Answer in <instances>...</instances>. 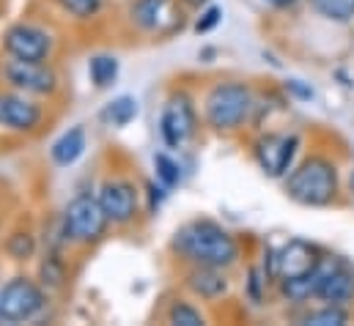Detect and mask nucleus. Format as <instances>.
I'll return each instance as SVG.
<instances>
[{"mask_svg":"<svg viewBox=\"0 0 354 326\" xmlns=\"http://www.w3.org/2000/svg\"><path fill=\"white\" fill-rule=\"evenodd\" d=\"M174 247L178 255H184L195 266L225 269L239 258V247L234 242V236L209 220H195V222H187L184 228H178Z\"/></svg>","mask_w":354,"mask_h":326,"instance_id":"f257e3e1","label":"nucleus"},{"mask_svg":"<svg viewBox=\"0 0 354 326\" xmlns=\"http://www.w3.org/2000/svg\"><path fill=\"white\" fill-rule=\"evenodd\" d=\"M335 189H338L335 167L319 157L302 162L286 181L288 198L302 206H327L335 198Z\"/></svg>","mask_w":354,"mask_h":326,"instance_id":"f03ea898","label":"nucleus"},{"mask_svg":"<svg viewBox=\"0 0 354 326\" xmlns=\"http://www.w3.org/2000/svg\"><path fill=\"white\" fill-rule=\"evenodd\" d=\"M253 107V93L242 82H223L206 96V121L214 129H236Z\"/></svg>","mask_w":354,"mask_h":326,"instance_id":"7ed1b4c3","label":"nucleus"},{"mask_svg":"<svg viewBox=\"0 0 354 326\" xmlns=\"http://www.w3.org/2000/svg\"><path fill=\"white\" fill-rule=\"evenodd\" d=\"M107 214L99 203V198L93 195H77L64 214V225H66V236L80 242V245H91L99 242L107 231Z\"/></svg>","mask_w":354,"mask_h":326,"instance_id":"20e7f679","label":"nucleus"},{"mask_svg":"<svg viewBox=\"0 0 354 326\" xmlns=\"http://www.w3.org/2000/svg\"><path fill=\"white\" fill-rule=\"evenodd\" d=\"M44 307V291L28 280L14 277L0 291V318L3 321H30Z\"/></svg>","mask_w":354,"mask_h":326,"instance_id":"39448f33","label":"nucleus"},{"mask_svg":"<svg viewBox=\"0 0 354 326\" xmlns=\"http://www.w3.org/2000/svg\"><path fill=\"white\" fill-rule=\"evenodd\" d=\"M3 80L11 88L22 90V93H36V96H50L58 88L55 72L44 64V61H22V58H11L3 64Z\"/></svg>","mask_w":354,"mask_h":326,"instance_id":"423d86ee","label":"nucleus"},{"mask_svg":"<svg viewBox=\"0 0 354 326\" xmlns=\"http://www.w3.org/2000/svg\"><path fill=\"white\" fill-rule=\"evenodd\" d=\"M129 14L140 30H149L157 36H168L181 28V11L176 0H135Z\"/></svg>","mask_w":354,"mask_h":326,"instance_id":"0eeeda50","label":"nucleus"},{"mask_svg":"<svg viewBox=\"0 0 354 326\" xmlns=\"http://www.w3.org/2000/svg\"><path fill=\"white\" fill-rule=\"evenodd\" d=\"M160 132H162V140L171 148L184 146L192 137V132H195V110H192V104H189V99L184 93L174 96L165 104L162 118H160Z\"/></svg>","mask_w":354,"mask_h":326,"instance_id":"6e6552de","label":"nucleus"},{"mask_svg":"<svg viewBox=\"0 0 354 326\" xmlns=\"http://www.w3.org/2000/svg\"><path fill=\"white\" fill-rule=\"evenodd\" d=\"M3 47L11 58H22V61H44L50 55V36L41 30V28H33V25H11L6 30V39H3Z\"/></svg>","mask_w":354,"mask_h":326,"instance_id":"1a4fd4ad","label":"nucleus"},{"mask_svg":"<svg viewBox=\"0 0 354 326\" xmlns=\"http://www.w3.org/2000/svg\"><path fill=\"white\" fill-rule=\"evenodd\" d=\"M297 146H299V140L294 135H266L256 146V160L266 175L280 178V175H286V170L294 162Z\"/></svg>","mask_w":354,"mask_h":326,"instance_id":"9d476101","label":"nucleus"},{"mask_svg":"<svg viewBox=\"0 0 354 326\" xmlns=\"http://www.w3.org/2000/svg\"><path fill=\"white\" fill-rule=\"evenodd\" d=\"M99 203H102L107 220L115 225H127L138 214V192L129 181H107L99 189Z\"/></svg>","mask_w":354,"mask_h":326,"instance_id":"9b49d317","label":"nucleus"},{"mask_svg":"<svg viewBox=\"0 0 354 326\" xmlns=\"http://www.w3.org/2000/svg\"><path fill=\"white\" fill-rule=\"evenodd\" d=\"M41 124V107L25 96L0 93V126L11 132H30Z\"/></svg>","mask_w":354,"mask_h":326,"instance_id":"f8f14e48","label":"nucleus"},{"mask_svg":"<svg viewBox=\"0 0 354 326\" xmlns=\"http://www.w3.org/2000/svg\"><path fill=\"white\" fill-rule=\"evenodd\" d=\"M319 266V258L313 252V247L294 239L283 247L277 255H274V274L280 280H291V277H299V274H308Z\"/></svg>","mask_w":354,"mask_h":326,"instance_id":"ddd939ff","label":"nucleus"},{"mask_svg":"<svg viewBox=\"0 0 354 326\" xmlns=\"http://www.w3.org/2000/svg\"><path fill=\"white\" fill-rule=\"evenodd\" d=\"M319 299L330 302V305H346L354 296V277L349 271H344L338 263L327 260L324 263V277H322V285H319Z\"/></svg>","mask_w":354,"mask_h":326,"instance_id":"4468645a","label":"nucleus"},{"mask_svg":"<svg viewBox=\"0 0 354 326\" xmlns=\"http://www.w3.org/2000/svg\"><path fill=\"white\" fill-rule=\"evenodd\" d=\"M187 288L201 299H220L228 291V280L217 266H198L187 274Z\"/></svg>","mask_w":354,"mask_h":326,"instance_id":"2eb2a0df","label":"nucleus"},{"mask_svg":"<svg viewBox=\"0 0 354 326\" xmlns=\"http://www.w3.org/2000/svg\"><path fill=\"white\" fill-rule=\"evenodd\" d=\"M83 154H86V132H83V126H75V129L64 132L53 143V160H55V164H61V167L75 164Z\"/></svg>","mask_w":354,"mask_h":326,"instance_id":"dca6fc26","label":"nucleus"},{"mask_svg":"<svg viewBox=\"0 0 354 326\" xmlns=\"http://www.w3.org/2000/svg\"><path fill=\"white\" fill-rule=\"evenodd\" d=\"M322 277H324V263H319V266H316L313 271H308V274L283 280V294H286L291 302H305V299H310V296L319 294Z\"/></svg>","mask_w":354,"mask_h":326,"instance_id":"f3484780","label":"nucleus"},{"mask_svg":"<svg viewBox=\"0 0 354 326\" xmlns=\"http://www.w3.org/2000/svg\"><path fill=\"white\" fill-rule=\"evenodd\" d=\"M88 77L91 82L96 85V88H110L115 77H118V61L113 58V55H96V58H91L88 64Z\"/></svg>","mask_w":354,"mask_h":326,"instance_id":"a211bd4d","label":"nucleus"},{"mask_svg":"<svg viewBox=\"0 0 354 326\" xmlns=\"http://www.w3.org/2000/svg\"><path fill=\"white\" fill-rule=\"evenodd\" d=\"M104 118H107L113 126H127V124H132V121L138 118V102H135L132 96H118V99H113V102L107 104Z\"/></svg>","mask_w":354,"mask_h":326,"instance_id":"6ab92c4d","label":"nucleus"},{"mask_svg":"<svg viewBox=\"0 0 354 326\" xmlns=\"http://www.w3.org/2000/svg\"><path fill=\"white\" fill-rule=\"evenodd\" d=\"M313 3H316V11L324 14L327 19L346 22L354 17V0H313Z\"/></svg>","mask_w":354,"mask_h":326,"instance_id":"aec40b11","label":"nucleus"},{"mask_svg":"<svg viewBox=\"0 0 354 326\" xmlns=\"http://www.w3.org/2000/svg\"><path fill=\"white\" fill-rule=\"evenodd\" d=\"M168 324L174 326H203V316L187 305V302H176L171 310H168Z\"/></svg>","mask_w":354,"mask_h":326,"instance_id":"412c9836","label":"nucleus"},{"mask_svg":"<svg viewBox=\"0 0 354 326\" xmlns=\"http://www.w3.org/2000/svg\"><path fill=\"white\" fill-rule=\"evenodd\" d=\"M154 167H157V178L162 181V186H176L178 181H181V170H178V164L168 157V154H157L154 157Z\"/></svg>","mask_w":354,"mask_h":326,"instance_id":"4be33fe9","label":"nucleus"},{"mask_svg":"<svg viewBox=\"0 0 354 326\" xmlns=\"http://www.w3.org/2000/svg\"><path fill=\"white\" fill-rule=\"evenodd\" d=\"M308 326H344L346 324V313L338 307V305H330L327 310H319V313H310L305 318Z\"/></svg>","mask_w":354,"mask_h":326,"instance_id":"5701e85b","label":"nucleus"},{"mask_svg":"<svg viewBox=\"0 0 354 326\" xmlns=\"http://www.w3.org/2000/svg\"><path fill=\"white\" fill-rule=\"evenodd\" d=\"M8 255L14 258V260H25V258H30L33 255V249H36V242H33V236L30 233H14L11 239H8Z\"/></svg>","mask_w":354,"mask_h":326,"instance_id":"b1692460","label":"nucleus"},{"mask_svg":"<svg viewBox=\"0 0 354 326\" xmlns=\"http://www.w3.org/2000/svg\"><path fill=\"white\" fill-rule=\"evenodd\" d=\"M66 280V271H64V263L58 258H47L41 263V282L50 285V288H61Z\"/></svg>","mask_w":354,"mask_h":326,"instance_id":"393cba45","label":"nucleus"},{"mask_svg":"<svg viewBox=\"0 0 354 326\" xmlns=\"http://www.w3.org/2000/svg\"><path fill=\"white\" fill-rule=\"evenodd\" d=\"M61 6L77 19H88L99 11V0H61Z\"/></svg>","mask_w":354,"mask_h":326,"instance_id":"a878e982","label":"nucleus"},{"mask_svg":"<svg viewBox=\"0 0 354 326\" xmlns=\"http://www.w3.org/2000/svg\"><path fill=\"white\" fill-rule=\"evenodd\" d=\"M220 19H223V8H220V6H209V8L201 14V19L195 22V33H209L212 28L220 25Z\"/></svg>","mask_w":354,"mask_h":326,"instance_id":"bb28decb","label":"nucleus"},{"mask_svg":"<svg viewBox=\"0 0 354 326\" xmlns=\"http://www.w3.org/2000/svg\"><path fill=\"white\" fill-rule=\"evenodd\" d=\"M184 3H187V6H192V8H201V6H206L209 0H184Z\"/></svg>","mask_w":354,"mask_h":326,"instance_id":"cd10ccee","label":"nucleus"},{"mask_svg":"<svg viewBox=\"0 0 354 326\" xmlns=\"http://www.w3.org/2000/svg\"><path fill=\"white\" fill-rule=\"evenodd\" d=\"M272 3H277V6H283V3H291V0H272Z\"/></svg>","mask_w":354,"mask_h":326,"instance_id":"c85d7f7f","label":"nucleus"}]
</instances>
